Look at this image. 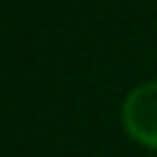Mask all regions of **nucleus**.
Here are the masks:
<instances>
[{
	"instance_id": "1",
	"label": "nucleus",
	"mask_w": 157,
	"mask_h": 157,
	"mask_svg": "<svg viewBox=\"0 0 157 157\" xmlns=\"http://www.w3.org/2000/svg\"><path fill=\"white\" fill-rule=\"evenodd\" d=\"M122 128L134 143L157 151V78L143 82L122 102Z\"/></svg>"
}]
</instances>
